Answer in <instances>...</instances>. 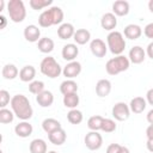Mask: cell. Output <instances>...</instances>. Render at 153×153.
Masks as SVG:
<instances>
[{
	"instance_id": "cell-15",
	"label": "cell",
	"mask_w": 153,
	"mask_h": 153,
	"mask_svg": "<svg viewBox=\"0 0 153 153\" xmlns=\"http://www.w3.org/2000/svg\"><path fill=\"white\" fill-rule=\"evenodd\" d=\"M111 92V81L108 79H100L96 84V93L98 97L104 98Z\"/></svg>"
},
{
	"instance_id": "cell-25",
	"label": "cell",
	"mask_w": 153,
	"mask_h": 153,
	"mask_svg": "<svg viewBox=\"0 0 153 153\" xmlns=\"http://www.w3.org/2000/svg\"><path fill=\"white\" fill-rule=\"evenodd\" d=\"M73 39H74V42L76 44L84 45L91 39V32L87 29H78V30H75Z\"/></svg>"
},
{
	"instance_id": "cell-33",
	"label": "cell",
	"mask_w": 153,
	"mask_h": 153,
	"mask_svg": "<svg viewBox=\"0 0 153 153\" xmlns=\"http://www.w3.org/2000/svg\"><path fill=\"white\" fill-rule=\"evenodd\" d=\"M14 112L10 109H6V108H2L0 110V123L2 124H7V123H11L13 122L14 120Z\"/></svg>"
},
{
	"instance_id": "cell-27",
	"label": "cell",
	"mask_w": 153,
	"mask_h": 153,
	"mask_svg": "<svg viewBox=\"0 0 153 153\" xmlns=\"http://www.w3.org/2000/svg\"><path fill=\"white\" fill-rule=\"evenodd\" d=\"M30 153H47V143L43 139H35L29 145Z\"/></svg>"
},
{
	"instance_id": "cell-4",
	"label": "cell",
	"mask_w": 153,
	"mask_h": 153,
	"mask_svg": "<svg viewBox=\"0 0 153 153\" xmlns=\"http://www.w3.org/2000/svg\"><path fill=\"white\" fill-rule=\"evenodd\" d=\"M106 43L109 50L114 55H122L126 49V39L120 31H111L106 36Z\"/></svg>"
},
{
	"instance_id": "cell-19",
	"label": "cell",
	"mask_w": 153,
	"mask_h": 153,
	"mask_svg": "<svg viewBox=\"0 0 153 153\" xmlns=\"http://www.w3.org/2000/svg\"><path fill=\"white\" fill-rule=\"evenodd\" d=\"M75 29L71 23H62L57 29V36L61 39H69L74 36Z\"/></svg>"
},
{
	"instance_id": "cell-38",
	"label": "cell",
	"mask_w": 153,
	"mask_h": 153,
	"mask_svg": "<svg viewBox=\"0 0 153 153\" xmlns=\"http://www.w3.org/2000/svg\"><path fill=\"white\" fill-rule=\"evenodd\" d=\"M143 33H145V36H146L147 38H152V39H153V22L149 23V24H147V25L145 26Z\"/></svg>"
},
{
	"instance_id": "cell-20",
	"label": "cell",
	"mask_w": 153,
	"mask_h": 153,
	"mask_svg": "<svg viewBox=\"0 0 153 153\" xmlns=\"http://www.w3.org/2000/svg\"><path fill=\"white\" fill-rule=\"evenodd\" d=\"M35 76H36V69L31 65H26L19 71V79L23 82H31L33 81Z\"/></svg>"
},
{
	"instance_id": "cell-43",
	"label": "cell",
	"mask_w": 153,
	"mask_h": 153,
	"mask_svg": "<svg viewBox=\"0 0 153 153\" xmlns=\"http://www.w3.org/2000/svg\"><path fill=\"white\" fill-rule=\"evenodd\" d=\"M146 118H147V122H148L149 124H153V109H151V110L147 112Z\"/></svg>"
},
{
	"instance_id": "cell-49",
	"label": "cell",
	"mask_w": 153,
	"mask_h": 153,
	"mask_svg": "<svg viewBox=\"0 0 153 153\" xmlns=\"http://www.w3.org/2000/svg\"><path fill=\"white\" fill-rule=\"evenodd\" d=\"M47 153H57L56 151H49V152H47Z\"/></svg>"
},
{
	"instance_id": "cell-23",
	"label": "cell",
	"mask_w": 153,
	"mask_h": 153,
	"mask_svg": "<svg viewBox=\"0 0 153 153\" xmlns=\"http://www.w3.org/2000/svg\"><path fill=\"white\" fill-rule=\"evenodd\" d=\"M123 33H124L126 38L134 41V39H137L142 35V29L136 24H129V25H127L124 27Z\"/></svg>"
},
{
	"instance_id": "cell-35",
	"label": "cell",
	"mask_w": 153,
	"mask_h": 153,
	"mask_svg": "<svg viewBox=\"0 0 153 153\" xmlns=\"http://www.w3.org/2000/svg\"><path fill=\"white\" fill-rule=\"evenodd\" d=\"M102 131L104 133H112L116 130V122L111 118H104L102 123Z\"/></svg>"
},
{
	"instance_id": "cell-31",
	"label": "cell",
	"mask_w": 153,
	"mask_h": 153,
	"mask_svg": "<svg viewBox=\"0 0 153 153\" xmlns=\"http://www.w3.org/2000/svg\"><path fill=\"white\" fill-rule=\"evenodd\" d=\"M67 120L69 123L72 124H80L84 120V116H82V112L78 109H72L68 111L67 114Z\"/></svg>"
},
{
	"instance_id": "cell-5",
	"label": "cell",
	"mask_w": 153,
	"mask_h": 153,
	"mask_svg": "<svg viewBox=\"0 0 153 153\" xmlns=\"http://www.w3.org/2000/svg\"><path fill=\"white\" fill-rule=\"evenodd\" d=\"M39 69L42 72V74H44L45 76L50 78V79H55L57 78L61 73H62V68L60 66V63L53 57V56H47L41 61L39 65Z\"/></svg>"
},
{
	"instance_id": "cell-6",
	"label": "cell",
	"mask_w": 153,
	"mask_h": 153,
	"mask_svg": "<svg viewBox=\"0 0 153 153\" xmlns=\"http://www.w3.org/2000/svg\"><path fill=\"white\" fill-rule=\"evenodd\" d=\"M7 12L13 23H22L26 17V8L22 0H10L7 2Z\"/></svg>"
},
{
	"instance_id": "cell-3",
	"label": "cell",
	"mask_w": 153,
	"mask_h": 153,
	"mask_svg": "<svg viewBox=\"0 0 153 153\" xmlns=\"http://www.w3.org/2000/svg\"><path fill=\"white\" fill-rule=\"evenodd\" d=\"M130 66V61L124 55H117L110 60H108L105 65V71L109 75H117L124 71H127Z\"/></svg>"
},
{
	"instance_id": "cell-12",
	"label": "cell",
	"mask_w": 153,
	"mask_h": 153,
	"mask_svg": "<svg viewBox=\"0 0 153 153\" xmlns=\"http://www.w3.org/2000/svg\"><path fill=\"white\" fill-rule=\"evenodd\" d=\"M78 54H79V48L74 43H67L66 45H63L62 51H61L62 59L66 61H69V62L75 61Z\"/></svg>"
},
{
	"instance_id": "cell-42",
	"label": "cell",
	"mask_w": 153,
	"mask_h": 153,
	"mask_svg": "<svg viewBox=\"0 0 153 153\" xmlns=\"http://www.w3.org/2000/svg\"><path fill=\"white\" fill-rule=\"evenodd\" d=\"M146 54L148 55V57H151V59L153 60V41L147 45V48H146Z\"/></svg>"
},
{
	"instance_id": "cell-44",
	"label": "cell",
	"mask_w": 153,
	"mask_h": 153,
	"mask_svg": "<svg viewBox=\"0 0 153 153\" xmlns=\"http://www.w3.org/2000/svg\"><path fill=\"white\" fill-rule=\"evenodd\" d=\"M146 147L149 152L153 153V140H147V143H146Z\"/></svg>"
},
{
	"instance_id": "cell-8",
	"label": "cell",
	"mask_w": 153,
	"mask_h": 153,
	"mask_svg": "<svg viewBox=\"0 0 153 153\" xmlns=\"http://www.w3.org/2000/svg\"><path fill=\"white\" fill-rule=\"evenodd\" d=\"M84 142H85V146L90 149V151H97L102 147L103 145V137L102 135L98 133V131H88L85 137H84Z\"/></svg>"
},
{
	"instance_id": "cell-17",
	"label": "cell",
	"mask_w": 153,
	"mask_h": 153,
	"mask_svg": "<svg viewBox=\"0 0 153 153\" xmlns=\"http://www.w3.org/2000/svg\"><path fill=\"white\" fill-rule=\"evenodd\" d=\"M36 102L42 108H49L54 103V94L50 91L44 90L42 93H39V94L36 96Z\"/></svg>"
},
{
	"instance_id": "cell-40",
	"label": "cell",
	"mask_w": 153,
	"mask_h": 153,
	"mask_svg": "<svg viewBox=\"0 0 153 153\" xmlns=\"http://www.w3.org/2000/svg\"><path fill=\"white\" fill-rule=\"evenodd\" d=\"M146 136L147 140H153V124H149L146 129Z\"/></svg>"
},
{
	"instance_id": "cell-1",
	"label": "cell",
	"mask_w": 153,
	"mask_h": 153,
	"mask_svg": "<svg viewBox=\"0 0 153 153\" xmlns=\"http://www.w3.org/2000/svg\"><path fill=\"white\" fill-rule=\"evenodd\" d=\"M11 108L14 115L22 120V121H27L32 117L33 115V109L30 104V100L27 99L26 96L24 94H16L11 99Z\"/></svg>"
},
{
	"instance_id": "cell-37",
	"label": "cell",
	"mask_w": 153,
	"mask_h": 153,
	"mask_svg": "<svg viewBox=\"0 0 153 153\" xmlns=\"http://www.w3.org/2000/svg\"><path fill=\"white\" fill-rule=\"evenodd\" d=\"M11 99L12 98H10L8 91H6V90H1L0 91V106H1V109L5 108L8 103H11Z\"/></svg>"
},
{
	"instance_id": "cell-14",
	"label": "cell",
	"mask_w": 153,
	"mask_h": 153,
	"mask_svg": "<svg viewBox=\"0 0 153 153\" xmlns=\"http://www.w3.org/2000/svg\"><path fill=\"white\" fill-rule=\"evenodd\" d=\"M100 25H102V27L104 30H108L110 32L114 31V29L117 25V18H116V16L112 12L104 13L102 16V19H100Z\"/></svg>"
},
{
	"instance_id": "cell-32",
	"label": "cell",
	"mask_w": 153,
	"mask_h": 153,
	"mask_svg": "<svg viewBox=\"0 0 153 153\" xmlns=\"http://www.w3.org/2000/svg\"><path fill=\"white\" fill-rule=\"evenodd\" d=\"M103 120L104 117L99 116V115H96V116H91L87 121V127L90 130H93V131H98L102 129V123H103Z\"/></svg>"
},
{
	"instance_id": "cell-48",
	"label": "cell",
	"mask_w": 153,
	"mask_h": 153,
	"mask_svg": "<svg viewBox=\"0 0 153 153\" xmlns=\"http://www.w3.org/2000/svg\"><path fill=\"white\" fill-rule=\"evenodd\" d=\"M4 6H5V1L4 0H0V11L4 10Z\"/></svg>"
},
{
	"instance_id": "cell-2",
	"label": "cell",
	"mask_w": 153,
	"mask_h": 153,
	"mask_svg": "<svg viewBox=\"0 0 153 153\" xmlns=\"http://www.w3.org/2000/svg\"><path fill=\"white\" fill-rule=\"evenodd\" d=\"M63 20V11L59 6H51L44 10L38 17V24L42 27H49L51 25L61 24Z\"/></svg>"
},
{
	"instance_id": "cell-26",
	"label": "cell",
	"mask_w": 153,
	"mask_h": 153,
	"mask_svg": "<svg viewBox=\"0 0 153 153\" xmlns=\"http://www.w3.org/2000/svg\"><path fill=\"white\" fill-rule=\"evenodd\" d=\"M1 74H2V78L6 79V80H13L16 79L18 75H19V71L18 68L16 67V65L13 63H7L2 67V71H1Z\"/></svg>"
},
{
	"instance_id": "cell-16",
	"label": "cell",
	"mask_w": 153,
	"mask_h": 153,
	"mask_svg": "<svg viewBox=\"0 0 153 153\" xmlns=\"http://www.w3.org/2000/svg\"><path fill=\"white\" fill-rule=\"evenodd\" d=\"M33 131V128H32V124H30L27 121H23V122H19L16 127H14V133L17 134V136L19 137H29Z\"/></svg>"
},
{
	"instance_id": "cell-34",
	"label": "cell",
	"mask_w": 153,
	"mask_h": 153,
	"mask_svg": "<svg viewBox=\"0 0 153 153\" xmlns=\"http://www.w3.org/2000/svg\"><path fill=\"white\" fill-rule=\"evenodd\" d=\"M29 91L32 93V94H39L44 91V82L41 81V80H33L29 84Z\"/></svg>"
},
{
	"instance_id": "cell-46",
	"label": "cell",
	"mask_w": 153,
	"mask_h": 153,
	"mask_svg": "<svg viewBox=\"0 0 153 153\" xmlns=\"http://www.w3.org/2000/svg\"><path fill=\"white\" fill-rule=\"evenodd\" d=\"M148 10L153 13V0H149L148 1Z\"/></svg>"
},
{
	"instance_id": "cell-9",
	"label": "cell",
	"mask_w": 153,
	"mask_h": 153,
	"mask_svg": "<svg viewBox=\"0 0 153 153\" xmlns=\"http://www.w3.org/2000/svg\"><path fill=\"white\" fill-rule=\"evenodd\" d=\"M90 50L96 57H104L108 51V44L100 38H94L90 43Z\"/></svg>"
},
{
	"instance_id": "cell-18",
	"label": "cell",
	"mask_w": 153,
	"mask_h": 153,
	"mask_svg": "<svg viewBox=\"0 0 153 153\" xmlns=\"http://www.w3.org/2000/svg\"><path fill=\"white\" fill-rule=\"evenodd\" d=\"M112 13L118 17H124L129 13V2L126 0H117L112 4Z\"/></svg>"
},
{
	"instance_id": "cell-24",
	"label": "cell",
	"mask_w": 153,
	"mask_h": 153,
	"mask_svg": "<svg viewBox=\"0 0 153 153\" xmlns=\"http://www.w3.org/2000/svg\"><path fill=\"white\" fill-rule=\"evenodd\" d=\"M60 92L66 96V94H72L78 92V84L73 79H66L65 81L61 82L60 85Z\"/></svg>"
},
{
	"instance_id": "cell-36",
	"label": "cell",
	"mask_w": 153,
	"mask_h": 153,
	"mask_svg": "<svg viewBox=\"0 0 153 153\" xmlns=\"http://www.w3.org/2000/svg\"><path fill=\"white\" fill-rule=\"evenodd\" d=\"M30 6L33 10H42L44 7H48L53 4V0H30Z\"/></svg>"
},
{
	"instance_id": "cell-29",
	"label": "cell",
	"mask_w": 153,
	"mask_h": 153,
	"mask_svg": "<svg viewBox=\"0 0 153 153\" xmlns=\"http://www.w3.org/2000/svg\"><path fill=\"white\" fill-rule=\"evenodd\" d=\"M54 41L49 37H42L38 41V50L43 54H49L54 50Z\"/></svg>"
},
{
	"instance_id": "cell-22",
	"label": "cell",
	"mask_w": 153,
	"mask_h": 153,
	"mask_svg": "<svg viewBox=\"0 0 153 153\" xmlns=\"http://www.w3.org/2000/svg\"><path fill=\"white\" fill-rule=\"evenodd\" d=\"M48 139H49V141H50L53 145H55V146H61V145H63V143L66 142L67 134H66V131H65L62 128H60V129H57V130H55V131L48 134Z\"/></svg>"
},
{
	"instance_id": "cell-28",
	"label": "cell",
	"mask_w": 153,
	"mask_h": 153,
	"mask_svg": "<svg viewBox=\"0 0 153 153\" xmlns=\"http://www.w3.org/2000/svg\"><path fill=\"white\" fill-rule=\"evenodd\" d=\"M42 128L47 134H50V133L60 129L61 128V123H60V121H57L55 118H45L42 122Z\"/></svg>"
},
{
	"instance_id": "cell-41",
	"label": "cell",
	"mask_w": 153,
	"mask_h": 153,
	"mask_svg": "<svg viewBox=\"0 0 153 153\" xmlns=\"http://www.w3.org/2000/svg\"><path fill=\"white\" fill-rule=\"evenodd\" d=\"M146 100L147 103H149L151 105H153V88H149L146 93Z\"/></svg>"
},
{
	"instance_id": "cell-47",
	"label": "cell",
	"mask_w": 153,
	"mask_h": 153,
	"mask_svg": "<svg viewBox=\"0 0 153 153\" xmlns=\"http://www.w3.org/2000/svg\"><path fill=\"white\" fill-rule=\"evenodd\" d=\"M120 153H129V149H128L127 147L122 146V147H121V151H120Z\"/></svg>"
},
{
	"instance_id": "cell-7",
	"label": "cell",
	"mask_w": 153,
	"mask_h": 153,
	"mask_svg": "<svg viewBox=\"0 0 153 153\" xmlns=\"http://www.w3.org/2000/svg\"><path fill=\"white\" fill-rule=\"evenodd\" d=\"M111 115H112V117H114L116 121H120V122H123V121L128 120L129 116H130L129 105L126 104L124 102H118V103H116V104L112 106Z\"/></svg>"
},
{
	"instance_id": "cell-30",
	"label": "cell",
	"mask_w": 153,
	"mask_h": 153,
	"mask_svg": "<svg viewBox=\"0 0 153 153\" xmlns=\"http://www.w3.org/2000/svg\"><path fill=\"white\" fill-rule=\"evenodd\" d=\"M79 96L78 93H72V94H66L63 96V105L68 109H76V106L79 105Z\"/></svg>"
},
{
	"instance_id": "cell-45",
	"label": "cell",
	"mask_w": 153,
	"mask_h": 153,
	"mask_svg": "<svg viewBox=\"0 0 153 153\" xmlns=\"http://www.w3.org/2000/svg\"><path fill=\"white\" fill-rule=\"evenodd\" d=\"M0 19H1V22H2V24H1L0 27L2 29V27H5V25H6V18H5L4 16H0Z\"/></svg>"
},
{
	"instance_id": "cell-21",
	"label": "cell",
	"mask_w": 153,
	"mask_h": 153,
	"mask_svg": "<svg viewBox=\"0 0 153 153\" xmlns=\"http://www.w3.org/2000/svg\"><path fill=\"white\" fill-rule=\"evenodd\" d=\"M147 106V100L143 97H134L129 103V109L134 114H141Z\"/></svg>"
},
{
	"instance_id": "cell-39",
	"label": "cell",
	"mask_w": 153,
	"mask_h": 153,
	"mask_svg": "<svg viewBox=\"0 0 153 153\" xmlns=\"http://www.w3.org/2000/svg\"><path fill=\"white\" fill-rule=\"evenodd\" d=\"M121 147H122V146L118 145V143H111V145L108 146V148H106V153H120Z\"/></svg>"
},
{
	"instance_id": "cell-11",
	"label": "cell",
	"mask_w": 153,
	"mask_h": 153,
	"mask_svg": "<svg viewBox=\"0 0 153 153\" xmlns=\"http://www.w3.org/2000/svg\"><path fill=\"white\" fill-rule=\"evenodd\" d=\"M145 57H146V50H143V48L140 47V45H134V47L129 50V56H128V59H129V61H130L131 63H134V65H140V63H142L143 60H145Z\"/></svg>"
},
{
	"instance_id": "cell-13",
	"label": "cell",
	"mask_w": 153,
	"mask_h": 153,
	"mask_svg": "<svg viewBox=\"0 0 153 153\" xmlns=\"http://www.w3.org/2000/svg\"><path fill=\"white\" fill-rule=\"evenodd\" d=\"M24 38L31 43L38 42L41 39V30L38 29V26L30 24V25L25 26V29H24Z\"/></svg>"
},
{
	"instance_id": "cell-10",
	"label": "cell",
	"mask_w": 153,
	"mask_h": 153,
	"mask_svg": "<svg viewBox=\"0 0 153 153\" xmlns=\"http://www.w3.org/2000/svg\"><path fill=\"white\" fill-rule=\"evenodd\" d=\"M81 63L78 62V61H72V62H68L63 69H62V74L67 78V79H73L75 76H78L80 73H81Z\"/></svg>"
}]
</instances>
